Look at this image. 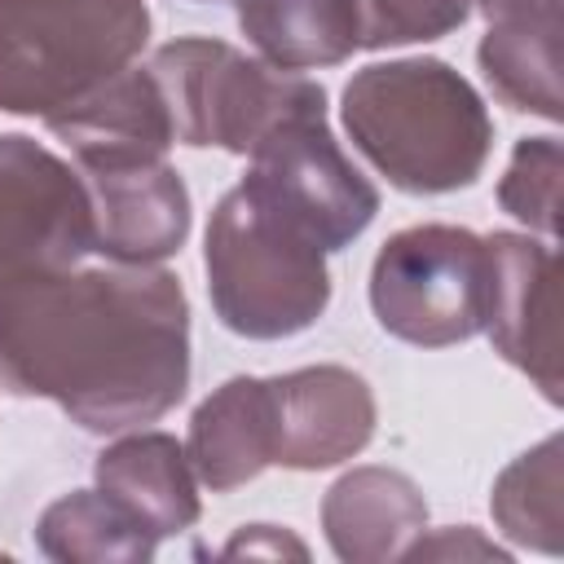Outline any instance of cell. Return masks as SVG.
Segmentation results:
<instances>
[{"instance_id":"6da1fadb","label":"cell","mask_w":564,"mask_h":564,"mask_svg":"<svg viewBox=\"0 0 564 564\" xmlns=\"http://www.w3.org/2000/svg\"><path fill=\"white\" fill-rule=\"evenodd\" d=\"M0 383L93 436L159 423L189 388V300L159 264H97L0 295Z\"/></svg>"},{"instance_id":"7a4b0ae2","label":"cell","mask_w":564,"mask_h":564,"mask_svg":"<svg viewBox=\"0 0 564 564\" xmlns=\"http://www.w3.org/2000/svg\"><path fill=\"white\" fill-rule=\"evenodd\" d=\"M344 132L401 194L467 189L494 150L485 97L441 57L370 62L344 84Z\"/></svg>"},{"instance_id":"3957f363","label":"cell","mask_w":564,"mask_h":564,"mask_svg":"<svg viewBox=\"0 0 564 564\" xmlns=\"http://www.w3.org/2000/svg\"><path fill=\"white\" fill-rule=\"evenodd\" d=\"M203 269L220 326L242 339L300 335L330 304L326 251L242 181L207 220Z\"/></svg>"},{"instance_id":"277c9868","label":"cell","mask_w":564,"mask_h":564,"mask_svg":"<svg viewBox=\"0 0 564 564\" xmlns=\"http://www.w3.org/2000/svg\"><path fill=\"white\" fill-rule=\"evenodd\" d=\"M145 40V0H0V115H57L128 70Z\"/></svg>"},{"instance_id":"5b68a950","label":"cell","mask_w":564,"mask_h":564,"mask_svg":"<svg viewBox=\"0 0 564 564\" xmlns=\"http://www.w3.org/2000/svg\"><path fill=\"white\" fill-rule=\"evenodd\" d=\"M150 75L172 119V137L194 150L251 154L282 119L304 110H326V88L273 70L269 62L247 57L242 48L207 35H185L150 57Z\"/></svg>"},{"instance_id":"8992f818","label":"cell","mask_w":564,"mask_h":564,"mask_svg":"<svg viewBox=\"0 0 564 564\" xmlns=\"http://www.w3.org/2000/svg\"><path fill=\"white\" fill-rule=\"evenodd\" d=\"M375 322L414 348H454L485 330L489 247L463 225L397 229L370 264Z\"/></svg>"},{"instance_id":"52a82bcc","label":"cell","mask_w":564,"mask_h":564,"mask_svg":"<svg viewBox=\"0 0 564 564\" xmlns=\"http://www.w3.org/2000/svg\"><path fill=\"white\" fill-rule=\"evenodd\" d=\"M247 159L242 185L322 251L352 247L379 216V189L339 150L326 110L282 119Z\"/></svg>"},{"instance_id":"ba28073f","label":"cell","mask_w":564,"mask_h":564,"mask_svg":"<svg viewBox=\"0 0 564 564\" xmlns=\"http://www.w3.org/2000/svg\"><path fill=\"white\" fill-rule=\"evenodd\" d=\"M93 256V203L75 163L22 132H0V295Z\"/></svg>"},{"instance_id":"9c48e42d","label":"cell","mask_w":564,"mask_h":564,"mask_svg":"<svg viewBox=\"0 0 564 564\" xmlns=\"http://www.w3.org/2000/svg\"><path fill=\"white\" fill-rule=\"evenodd\" d=\"M489 247V308L485 330L494 352L533 379V388L560 405V339H555V242H538L516 229L485 238Z\"/></svg>"},{"instance_id":"30bf717a","label":"cell","mask_w":564,"mask_h":564,"mask_svg":"<svg viewBox=\"0 0 564 564\" xmlns=\"http://www.w3.org/2000/svg\"><path fill=\"white\" fill-rule=\"evenodd\" d=\"M93 203V251L110 264H163L189 238V189L167 159L79 167Z\"/></svg>"},{"instance_id":"8fae6325","label":"cell","mask_w":564,"mask_h":564,"mask_svg":"<svg viewBox=\"0 0 564 564\" xmlns=\"http://www.w3.org/2000/svg\"><path fill=\"white\" fill-rule=\"evenodd\" d=\"M278 414V467L322 471L357 458L375 436V392L348 366H300L269 379Z\"/></svg>"},{"instance_id":"7c38bea8","label":"cell","mask_w":564,"mask_h":564,"mask_svg":"<svg viewBox=\"0 0 564 564\" xmlns=\"http://www.w3.org/2000/svg\"><path fill=\"white\" fill-rule=\"evenodd\" d=\"M44 128L70 145L75 167L123 163V159H163L176 145L172 119H167V106L159 97L150 66H128V70L110 75L79 101L48 115Z\"/></svg>"},{"instance_id":"4fadbf2b","label":"cell","mask_w":564,"mask_h":564,"mask_svg":"<svg viewBox=\"0 0 564 564\" xmlns=\"http://www.w3.org/2000/svg\"><path fill=\"white\" fill-rule=\"evenodd\" d=\"M278 454V414L269 379L234 375L216 392L198 401L189 414L185 458L212 494H234L238 485L256 480L264 467H273Z\"/></svg>"},{"instance_id":"5bb4252c","label":"cell","mask_w":564,"mask_h":564,"mask_svg":"<svg viewBox=\"0 0 564 564\" xmlns=\"http://www.w3.org/2000/svg\"><path fill=\"white\" fill-rule=\"evenodd\" d=\"M427 529L423 489L397 467H352L322 498V533L344 564H388Z\"/></svg>"},{"instance_id":"9a60e30c","label":"cell","mask_w":564,"mask_h":564,"mask_svg":"<svg viewBox=\"0 0 564 564\" xmlns=\"http://www.w3.org/2000/svg\"><path fill=\"white\" fill-rule=\"evenodd\" d=\"M97 489L119 502L145 533L176 538L198 524V476L185 458V445L167 432H128L106 445L93 463Z\"/></svg>"},{"instance_id":"2e32d148","label":"cell","mask_w":564,"mask_h":564,"mask_svg":"<svg viewBox=\"0 0 564 564\" xmlns=\"http://www.w3.org/2000/svg\"><path fill=\"white\" fill-rule=\"evenodd\" d=\"M238 26L273 70L344 66L357 40L352 0H234Z\"/></svg>"},{"instance_id":"e0dca14e","label":"cell","mask_w":564,"mask_h":564,"mask_svg":"<svg viewBox=\"0 0 564 564\" xmlns=\"http://www.w3.org/2000/svg\"><path fill=\"white\" fill-rule=\"evenodd\" d=\"M476 62L502 106L560 123V18L489 22Z\"/></svg>"},{"instance_id":"ac0fdd59","label":"cell","mask_w":564,"mask_h":564,"mask_svg":"<svg viewBox=\"0 0 564 564\" xmlns=\"http://www.w3.org/2000/svg\"><path fill=\"white\" fill-rule=\"evenodd\" d=\"M35 546L57 564H145L159 551V538L101 489H75L44 507Z\"/></svg>"},{"instance_id":"d6986e66","label":"cell","mask_w":564,"mask_h":564,"mask_svg":"<svg viewBox=\"0 0 564 564\" xmlns=\"http://www.w3.org/2000/svg\"><path fill=\"white\" fill-rule=\"evenodd\" d=\"M489 511L516 546L560 555V546H564L560 542L564 538V467H560L555 432L498 471Z\"/></svg>"},{"instance_id":"ffe728a7","label":"cell","mask_w":564,"mask_h":564,"mask_svg":"<svg viewBox=\"0 0 564 564\" xmlns=\"http://www.w3.org/2000/svg\"><path fill=\"white\" fill-rule=\"evenodd\" d=\"M560 137H520L498 181V207L516 216L529 234H542L546 242L560 238Z\"/></svg>"},{"instance_id":"44dd1931","label":"cell","mask_w":564,"mask_h":564,"mask_svg":"<svg viewBox=\"0 0 564 564\" xmlns=\"http://www.w3.org/2000/svg\"><path fill=\"white\" fill-rule=\"evenodd\" d=\"M361 48L427 44L471 18V0H352Z\"/></svg>"},{"instance_id":"7402d4cb","label":"cell","mask_w":564,"mask_h":564,"mask_svg":"<svg viewBox=\"0 0 564 564\" xmlns=\"http://www.w3.org/2000/svg\"><path fill=\"white\" fill-rule=\"evenodd\" d=\"M441 555H476V560H507L502 546H494L489 538H480L471 524H458V529H441L436 538H427V529L405 546L401 560H441Z\"/></svg>"},{"instance_id":"603a6c76","label":"cell","mask_w":564,"mask_h":564,"mask_svg":"<svg viewBox=\"0 0 564 564\" xmlns=\"http://www.w3.org/2000/svg\"><path fill=\"white\" fill-rule=\"evenodd\" d=\"M282 551L304 555V542L286 538V533L273 529V524H251V529H242V533L225 546V555H282Z\"/></svg>"},{"instance_id":"cb8c5ba5","label":"cell","mask_w":564,"mask_h":564,"mask_svg":"<svg viewBox=\"0 0 564 564\" xmlns=\"http://www.w3.org/2000/svg\"><path fill=\"white\" fill-rule=\"evenodd\" d=\"M489 22H511V18H560V0H471Z\"/></svg>"}]
</instances>
